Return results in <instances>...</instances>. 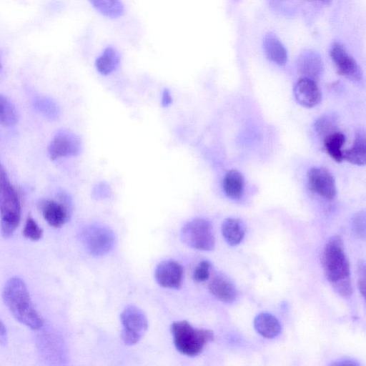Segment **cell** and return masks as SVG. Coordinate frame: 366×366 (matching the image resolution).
Listing matches in <instances>:
<instances>
[{"instance_id": "ac0fdd59", "label": "cell", "mask_w": 366, "mask_h": 366, "mask_svg": "<svg viewBox=\"0 0 366 366\" xmlns=\"http://www.w3.org/2000/svg\"><path fill=\"white\" fill-rule=\"evenodd\" d=\"M120 59L119 53L114 47L107 46L96 59L95 66L99 74L107 76L117 69Z\"/></svg>"}, {"instance_id": "cb8c5ba5", "label": "cell", "mask_w": 366, "mask_h": 366, "mask_svg": "<svg viewBox=\"0 0 366 366\" xmlns=\"http://www.w3.org/2000/svg\"><path fill=\"white\" fill-rule=\"evenodd\" d=\"M17 121V112L14 104L4 95L0 94V124L11 127Z\"/></svg>"}, {"instance_id": "f546056e", "label": "cell", "mask_w": 366, "mask_h": 366, "mask_svg": "<svg viewBox=\"0 0 366 366\" xmlns=\"http://www.w3.org/2000/svg\"><path fill=\"white\" fill-rule=\"evenodd\" d=\"M7 331L4 323L0 320V344L5 345L7 342Z\"/></svg>"}, {"instance_id": "f1b7e54d", "label": "cell", "mask_w": 366, "mask_h": 366, "mask_svg": "<svg viewBox=\"0 0 366 366\" xmlns=\"http://www.w3.org/2000/svg\"><path fill=\"white\" fill-rule=\"evenodd\" d=\"M162 105L163 107H168L172 102V97L170 93V91L167 89L163 90L162 94Z\"/></svg>"}, {"instance_id": "603a6c76", "label": "cell", "mask_w": 366, "mask_h": 366, "mask_svg": "<svg viewBox=\"0 0 366 366\" xmlns=\"http://www.w3.org/2000/svg\"><path fill=\"white\" fill-rule=\"evenodd\" d=\"M92 6L103 16L116 19L124 13V6L121 0H89Z\"/></svg>"}, {"instance_id": "4fadbf2b", "label": "cell", "mask_w": 366, "mask_h": 366, "mask_svg": "<svg viewBox=\"0 0 366 366\" xmlns=\"http://www.w3.org/2000/svg\"><path fill=\"white\" fill-rule=\"evenodd\" d=\"M60 201L46 199L41 202L40 208L46 222L51 227H62L69 216L66 197L62 196Z\"/></svg>"}, {"instance_id": "44dd1931", "label": "cell", "mask_w": 366, "mask_h": 366, "mask_svg": "<svg viewBox=\"0 0 366 366\" xmlns=\"http://www.w3.org/2000/svg\"><path fill=\"white\" fill-rule=\"evenodd\" d=\"M222 234L229 245H237L242 242L244 237V224L239 219L227 218L222 223Z\"/></svg>"}, {"instance_id": "7402d4cb", "label": "cell", "mask_w": 366, "mask_h": 366, "mask_svg": "<svg viewBox=\"0 0 366 366\" xmlns=\"http://www.w3.org/2000/svg\"><path fill=\"white\" fill-rule=\"evenodd\" d=\"M366 144L364 134L358 135L350 148L344 151V160L357 166L365 164Z\"/></svg>"}, {"instance_id": "9a60e30c", "label": "cell", "mask_w": 366, "mask_h": 366, "mask_svg": "<svg viewBox=\"0 0 366 366\" xmlns=\"http://www.w3.org/2000/svg\"><path fill=\"white\" fill-rule=\"evenodd\" d=\"M297 66L305 77L314 80L318 79L323 72V64L321 58L312 51L302 54L298 59Z\"/></svg>"}, {"instance_id": "d4e9b609", "label": "cell", "mask_w": 366, "mask_h": 366, "mask_svg": "<svg viewBox=\"0 0 366 366\" xmlns=\"http://www.w3.org/2000/svg\"><path fill=\"white\" fill-rule=\"evenodd\" d=\"M23 234L25 237L29 239L36 241L40 239L42 237L43 230L36 222V221L29 216L26 219L23 229Z\"/></svg>"}, {"instance_id": "52a82bcc", "label": "cell", "mask_w": 366, "mask_h": 366, "mask_svg": "<svg viewBox=\"0 0 366 366\" xmlns=\"http://www.w3.org/2000/svg\"><path fill=\"white\" fill-rule=\"evenodd\" d=\"M330 55L339 74L353 81L362 79L359 65L341 43L334 42L332 44Z\"/></svg>"}, {"instance_id": "ffe728a7", "label": "cell", "mask_w": 366, "mask_h": 366, "mask_svg": "<svg viewBox=\"0 0 366 366\" xmlns=\"http://www.w3.org/2000/svg\"><path fill=\"white\" fill-rule=\"evenodd\" d=\"M345 142V135L340 132H331L325 136L324 147L325 151L337 162H341L344 160L342 147Z\"/></svg>"}, {"instance_id": "6da1fadb", "label": "cell", "mask_w": 366, "mask_h": 366, "mask_svg": "<svg viewBox=\"0 0 366 366\" xmlns=\"http://www.w3.org/2000/svg\"><path fill=\"white\" fill-rule=\"evenodd\" d=\"M2 299L19 322L32 330H39L43 326V319L35 309L26 285L21 278L13 277L7 280L3 288Z\"/></svg>"}, {"instance_id": "5bb4252c", "label": "cell", "mask_w": 366, "mask_h": 366, "mask_svg": "<svg viewBox=\"0 0 366 366\" xmlns=\"http://www.w3.org/2000/svg\"><path fill=\"white\" fill-rule=\"evenodd\" d=\"M209 290L217 299L226 303L233 302L237 297L234 285L225 277L217 275L209 284Z\"/></svg>"}, {"instance_id": "83f0119b", "label": "cell", "mask_w": 366, "mask_h": 366, "mask_svg": "<svg viewBox=\"0 0 366 366\" xmlns=\"http://www.w3.org/2000/svg\"><path fill=\"white\" fill-rule=\"evenodd\" d=\"M365 266L364 262L359 263L358 266V272H359V278L357 282L358 288L360 292L362 294V297L365 296Z\"/></svg>"}, {"instance_id": "3957f363", "label": "cell", "mask_w": 366, "mask_h": 366, "mask_svg": "<svg viewBox=\"0 0 366 366\" xmlns=\"http://www.w3.org/2000/svg\"><path fill=\"white\" fill-rule=\"evenodd\" d=\"M0 227L5 238L12 236L21 220V204L18 193L0 162Z\"/></svg>"}, {"instance_id": "9c48e42d", "label": "cell", "mask_w": 366, "mask_h": 366, "mask_svg": "<svg viewBox=\"0 0 366 366\" xmlns=\"http://www.w3.org/2000/svg\"><path fill=\"white\" fill-rule=\"evenodd\" d=\"M308 185L311 191L327 200H333L337 194L335 178L325 167H312L307 173Z\"/></svg>"}, {"instance_id": "8fae6325", "label": "cell", "mask_w": 366, "mask_h": 366, "mask_svg": "<svg viewBox=\"0 0 366 366\" xmlns=\"http://www.w3.org/2000/svg\"><path fill=\"white\" fill-rule=\"evenodd\" d=\"M85 242L89 252L93 255L99 256L112 249L114 236L109 229L97 226L87 231Z\"/></svg>"}, {"instance_id": "30bf717a", "label": "cell", "mask_w": 366, "mask_h": 366, "mask_svg": "<svg viewBox=\"0 0 366 366\" xmlns=\"http://www.w3.org/2000/svg\"><path fill=\"white\" fill-rule=\"evenodd\" d=\"M183 267L172 259L160 262L154 272L157 282L163 287L178 289L183 281Z\"/></svg>"}, {"instance_id": "ba28073f", "label": "cell", "mask_w": 366, "mask_h": 366, "mask_svg": "<svg viewBox=\"0 0 366 366\" xmlns=\"http://www.w3.org/2000/svg\"><path fill=\"white\" fill-rule=\"evenodd\" d=\"M81 149L79 137L69 130L58 132L48 147V153L51 160L77 155Z\"/></svg>"}, {"instance_id": "d6986e66", "label": "cell", "mask_w": 366, "mask_h": 366, "mask_svg": "<svg viewBox=\"0 0 366 366\" xmlns=\"http://www.w3.org/2000/svg\"><path fill=\"white\" fill-rule=\"evenodd\" d=\"M244 177L242 174L236 169H231L224 177L222 187L223 190L230 199H238L244 192Z\"/></svg>"}, {"instance_id": "7a4b0ae2", "label": "cell", "mask_w": 366, "mask_h": 366, "mask_svg": "<svg viewBox=\"0 0 366 366\" xmlns=\"http://www.w3.org/2000/svg\"><path fill=\"white\" fill-rule=\"evenodd\" d=\"M322 263L328 281L334 285L342 296L350 297L352 292L350 265L339 237H333L327 243Z\"/></svg>"}, {"instance_id": "277c9868", "label": "cell", "mask_w": 366, "mask_h": 366, "mask_svg": "<svg viewBox=\"0 0 366 366\" xmlns=\"http://www.w3.org/2000/svg\"><path fill=\"white\" fill-rule=\"evenodd\" d=\"M171 331L177 350L189 357L198 355L207 342L214 339L211 330L194 327L186 320L174 322Z\"/></svg>"}, {"instance_id": "2e32d148", "label": "cell", "mask_w": 366, "mask_h": 366, "mask_svg": "<svg viewBox=\"0 0 366 366\" xmlns=\"http://www.w3.org/2000/svg\"><path fill=\"white\" fill-rule=\"evenodd\" d=\"M263 49L267 57L273 63L279 66H283L287 63V50L274 34L265 35L263 39Z\"/></svg>"}, {"instance_id": "4dcf8cb0", "label": "cell", "mask_w": 366, "mask_h": 366, "mask_svg": "<svg viewBox=\"0 0 366 366\" xmlns=\"http://www.w3.org/2000/svg\"><path fill=\"white\" fill-rule=\"evenodd\" d=\"M318 1H323V2H329L330 0H318Z\"/></svg>"}, {"instance_id": "7c38bea8", "label": "cell", "mask_w": 366, "mask_h": 366, "mask_svg": "<svg viewBox=\"0 0 366 366\" xmlns=\"http://www.w3.org/2000/svg\"><path fill=\"white\" fill-rule=\"evenodd\" d=\"M293 92L297 102L307 108L316 107L322 99L321 91L315 80L308 77L300 78L295 84Z\"/></svg>"}, {"instance_id": "8992f818", "label": "cell", "mask_w": 366, "mask_h": 366, "mask_svg": "<svg viewBox=\"0 0 366 366\" xmlns=\"http://www.w3.org/2000/svg\"><path fill=\"white\" fill-rule=\"evenodd\" d=\"M120 320L123 329L122 341L128 345L137 343L148 327L147 318L144 312L136 306H127L122 312Z\"/></svg>"}, {"instance_id": "5b68a950", "label": "cell", "mask_w": 366, "mask_h": 366, "mask_svg": "<svg viewBox=\"0 0 366 366\" xmlns=\"http://www.w3.org/2000/svg\"><path fill=\"white\" fill-rule=\"evenodd\" d=\"M181 238L187 245L199 250L211 251L215 245L212 225L203 218L187 222L181 230Z\"/></svg>"}, {"instance_id": "4316f807", "label": "cell", "mask_w": 366, "mask_h": 366, "mask_svg": "<svg viewBox=\"0 0 366 366\" xmlns=\"http://www.w3.org/2000/svg\"><path fill=\"white\" fill-rule=\"evenodd\" d=\"M365 213L360 212L357 214L354 218L352 226L353 229L355 230L357 235L365 236Z\"/></svg>"}, {"instance_id": "484cf974", "label": "cell", "mask_w": 366, "mask_h": 366, "mask_svg": "<svg viewBox=\"0 0 366 366\" xmlns=\"http://www.w3.org/2000/svg\"><path fill=\"white\" fill-rule=\"evenodd\" d=\"M210 269V262L208 260L201 261L194 269L193 279L198 282L206 281L209 277Z\"/></svg>"}, {"instance_id": "e0dca14e", "label": "cell", "mask_w": 366, "mask_h": 366, "mask_svg": "<svg viewBox=\"0 0 366 366\" xmlns=\"http://www.w3.org/2000/svg\"><path fill=\"white\" fill-rule=\"evenodd\" d=\"M256 331L262 337L272 339L280 335L282 330L278 320L269 313H260L254 320Z\"/></svg>"}, {"instance_id": "1f68e13d", "label": "cell", "mask_w": 366, "mask_h": 366, "mask_svg": "<svg viewBox=\"0 0 366 366\" xmlns=\"http://www.w3.org/2000/svg\"><path fill=\"white\" fill-rule=\"evenodd\" d=\"M1 64H0V69H1Z\"/></svg>"}]
</instances>
